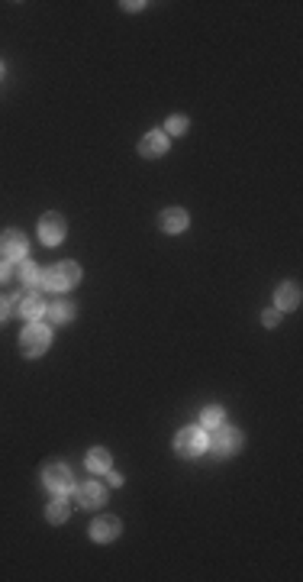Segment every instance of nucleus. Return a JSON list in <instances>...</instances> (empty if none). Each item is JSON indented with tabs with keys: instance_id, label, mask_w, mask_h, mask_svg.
<instances>
[{
	"instance_id": "2",
	"label": "nucleus",
	"mask_w": 303,
	"mask_h": 582,
	"mask_svg": "<svg viewBox=\"0 0 303 582\" xmlns=\"http://www.w3.org/2000/svg\"><path fill=\"white\" fill-rule=\"evenodd\" d=\"M49 343H52V330L42 327V323H26L23 333H20V352L23 356H42V352L49 350Z\"/></svg>"
},
{
	"instance_id": "6",
	"label": "nucleus",
	"mask_w": 303,
	"mask_h": 582,
	"mask_svg": "<svg viewBox=\"0 0 303 582\" xmlns=\"http://www.w3.org/2000/svg\"><path fill=\"white\" fill-rule=\"evenodd\" d=\"M65 230H68V227H65V217L55 214V210L39 220V237H42L46 246H58L61 239H65Z\"/></svg>"
},
{
	"instance_id": "17",
	"label": "nucleus",
	"mask_w": 303,
	"mask_h": 582,
	"mask_svg": "<svg viewBox=\"0 0 303 582\" xmlns=\"http://www.w3.org/2000/svg\"><path fill=\"white\" fill-rule=\"evenodd\" d=\"M49 317H52L55 323H68L71 317H75V304H71V301H55V304L49 307Z\"/></svg>"
},
{
	"instance_id": "24",
	"label": "nucleus",
	"mask_w": 303,
	"mask_h": 582,
	"mask_svg": "<svg viewBox=\"0 0 303 582\" xmlns=\"http://www.w3.org/2000/svg\"><path fill=\"white\" fill-rule=\"evenodd\" d=\"M0 75H4V65H0Z\"/></svg>"
},
{
	"instance_id": "9",
	"label": "nucleus",
	"mask_w": 303,
	"mask_h": 582,
	"mask_svg": "<svg viewBox=\"0 0 303 582\" xmlns=\"http://www.w3.org/2000/svg\"><path fill=\"white\" fill-rule=\"evenodd\" d=\"M165 153H168V133L152 130L139 139V155H145V159H159Z\"/></svg>"
},
{
	"instance_id": "10",
	"label": "nucleus",
	"mask_w": 303,
	"mask_h": 582,
	"mask_svg": "<svg viewBox=\"0 0 303 582\" xmlns=\"http://www.w3.org/2000/svg\"><path fill=\"white\" fill-rule=\"evenodd\" d=\"M91 537L97 540V544H110V540H116V537H120V518L104 514V518L91 521Z\"/></svg>"
},
{
	"instance_id": "3",
	"label": "nucleus",
	"mask_w": 303,
	"mask_h": 582,
	"mask_svg": "<svg viewBox=\"0 0 303 582\" xmlns=\"http://www.w3.org/2000/svg\"><path fill=\"white\" fill-rule=\"evenodd\" d=\"M206 446H210V444H206V434L200 427H184L181 434L175 436V453H178V456H187V460L200 456Z\"/></svg>"
},
{
	"instance_id": "16",
	"label": "nucleus",
	"mask_w": 303,
	"mask_h": 582,
	"mask_svg": "<svg viewBox=\"0 0 303 582\" xmlns=\"http://www.w3.org/2000/svg\"><path fill=\"white\" fill-rule=\"evenodd\" d=\"M223 417H226V411H223L220 405H210V408H204V411H200V427L216 430L223 424Z\"/></svg>"
},
{
	"instance_id": "14",
	"label": "nucleus",
	"mask_w": 303,
	"mask_h": 582,
	"mask_svg": "<svg viewBox=\"0 0 303 582\" xmlns=\"http://www.w3.org/2000/svg\"><path fill=\"white\" fill-rule=\"evenodd\" d=\"M16 282L23 285L26 291L42 288V272H39V266H32V262H23V266H20V272H16Z\"/></svg>"
},
{
	"instance_id": "22",
	"label": "nucleus",
	"mask_w": 303,
	"mask_h": 582,
	"mask_svg": "<svg viewBox=\"0 0 303 582\" xmlns=\"http://www.w3.org/2000/svg\"><path fill=\"white\" fill-rule=\"evenodd\" d=\"M7 317H10V301H7V298H0V323L7 321Z\"/></svg>"
},
{
	"instance_id": "1",
	"label": "nucleus",
	"mask_w": 303,
	"mask_h": 582,
	"mask_svg": "<svg viewBox=\"0 0 303 582\" xmlns=\"http://www.w3.org/2000/svg\"><path fill=\"white\" fill-rule=\"evenodd\" d=\"M81 282V266L78 262H58L42 275V288L49 291H68Z\"/></svg>"
},
{
	"instance_id": "7",
	"label": "nucleus",
	"mask_w": 303,
	"mask_h": 582,
	"mask_svg": "<svg viewBox=\"0 0 303 582\" xmlns=\"http://www.w3.org/2000/svg\"><path fill=\"white\" fill-rule=\"evenodd\" d=\"M46 485L55 492V495H68L75 479H71V469L65 463H49L46 466Z\"/></svg>"
},
{
	"instance_id": "19",
	"label": "nucleus",
	"mask_w": 303,
	"mask_h": 582,
	"mask_svg": "<svg viewBox=\"0 0 303 582\" xmlns=\"http://www.w3.org/2000/svg\"><path fill=\"white\" fill-rule=\"evenodd\" d=\"M171 136H181V133H187V120L184 117H168V126H165Z\"/></svg>"
},
{
	"instance_id": "21",
	"label": "nucleus",
	"mask_w": 303,
	"mask_h": 582,
	"mask_svg": "<svg viewBox=\"0 0 303 582\" xmlns=\"http://www.w3.org/2000/svg\"><path fill=\"white\" fill-rule=\"evenodd\" d=\"M261 323H265V327H278V323H280V311H278V307L265 311V314H261Z\"/></svg>"
},
{
	"instance_id": "18",
	"label": "nucleus",
	"mask_w": 303,
	"mask_h": 582,
	"mask_svg": "<svg viewBox=\"0 0 303 582\" xmlns=\"http://www.w3.org/2000/svg\"><path fill=\"white\" fill-rule=\"evenodd\" d=\"M68 514H71V508L65 505V501H52V505L46 508V518L52 524H65V521H68Z\"/></svg>"
},
{
	"instance_id": "8",
	"label": "nucleus",
	"mask_w": 303,
	"mask_h": 582,
	"mask_svg": "<svg viewBox=\"0 0 303 582\" xmlns=\"http://www.w3.org/2000/svg\"><path fill=\"white\" fill-rule=\"evenodd\" d=\"M0 253L7 259H23L30 253V243H26V233L20 230H4L0 233Z\"/></svg>"
},
{
	"instance_id": "12",
	"label": "nucleus",
	"mask_w": 303,
	"mask_h": 582,
	"mask_svg": "<svg viewBox=\"0 0 303 582\" xmlns=\"http://www.w3.org/2000/svg\"><path fill=\"white\" fill-rule=\"evenodd\" d=\"M104 501H106L104 485H97V482L78 485V508H100Z\"/></svg>"
},
{
	"instance_id": "15",
	"label": "nucleus",
	"mask_w": 303,
	"mask_h": 582,
	"mask_svg": "<svg viewBox=\"0 0 303 582\" xmlns=\"http://www.w3.org/2000/svg\"><path fill=\"white\" fill-rule=\"evenodd\" d=\"M87 469H91V473H110V453H106L104 446H94V450L87 453Z\"/></svg>"
},
{
	"instance_id": "4",
	"label": "nucleus",
	"mask_w": 303,
	"mask_h": 582,
	"mask_svg": "<svg viewBox=\"0 0 303 582\" xmlns=\"http://www.w3.org/2000/svg\"><path fill=\"white\" fill-rule=\"evenodd\" d=\"M210 446H213V453H216V456H233V453L242 450V430L220 424V427L213 430Z\"/></svg>"
},
{
	"instance_id": "23",
	"label": "nucleus",
	"mask_w": 303,
	"mask_h": 582,
	"mask_svg": "<svg viewBox=\"0 0 303 582\" xmlns=\"http://www.w3.org/2000/svg\"><path fill=\"white\" fill-rule=\"evenodd\" d=\"M106 482H110V485H123V475H116V473H110V475H106Z\"/></svg>"
},
{
	"instance_id": "20",
	"label": "nucleus",
	"mask_w": 303,
	"mask_h": 582,
	"mask_svg": "<svg viewBox=\"0 0 303 582\" xmlns=\"http://www.w3.org/2000/svg\"><path fill=\"white\" fill-rule=\"evenodd\" d=\"M16 272H20V266H13V259L0 262V282H13Z\"/></svg>"
},
{
	"instance_id": "11",
	"label": "nucleus",
	"mask_w": 303,
	"mask_h": 582,
	"mask_svg": "<svg viewBox=\"0 0 303 582\" xmlns=\"http://www.w3.org/2000/svg\"><path fill=\"white\" fill-rule=\"evenodd\" d=\"M187 223H190V217H187L184 207H168V210H161V217H159V227L165 233H181V230H187Z\"/></svg>"
},
{
	"instance_id": "5",
	"label": "nucleus",
	"mask_w": 303,
	"mask_h": 582,
	"mask_svg": "<svg viewBox=\"0 0 303 582\" xmlns=\"http://www.w3.org/2000/svg\"><path fill=\"white\" fill-rule=\"evenodd\" d=\"M10 307L16 311V317H23V321H36V317H42V311H46V304H42V298H39L36 291H20L13 301H10Z\"/></svg>"
},
{
	"instance_id": "13",
	"label": "nucleus",
	"mask_w": 303,
	"mask_h": 582,
	"mask_svg": "<svg viewBox=\"0 0 303 582\" xmlns=\"http://www.w3.org/2000/svg\"><path fill=\"white\" fill-rule=\"evenodd\" d=\"M274 298H278V311H297L300 307V288L294 282H284V285H278Z\"/></svg>"
}]
</instances>
